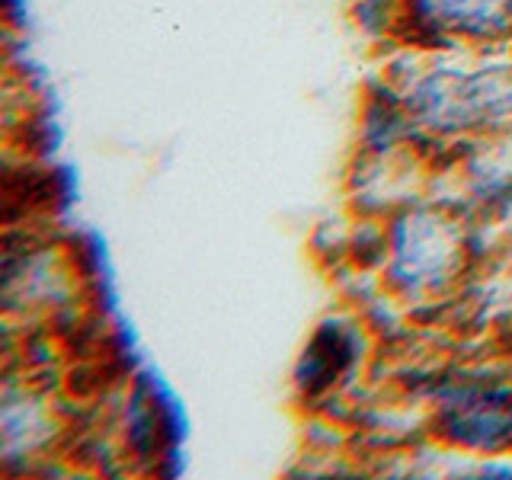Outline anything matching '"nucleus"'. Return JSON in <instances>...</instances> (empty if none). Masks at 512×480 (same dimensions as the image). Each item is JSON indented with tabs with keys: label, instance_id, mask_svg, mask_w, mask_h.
Returning <instances> with one entry per match:
<instances>
[{
	"label": "nucleus",
	"instance_id": "1",
	"mask_svg": "<svg viewBox=\"0 0 512 480\" xmlns=\"http://www.w3.org/2000/svg\"><path fill=\"white\" fill-rule=\"evenodd\" d=\"M468 48H420L394 61L397 90L423 138H480L512 128V61L461 58Z\"/></svg>",
	"mask_w": 512,
	"mask_h": 480
},
{
	"label": "nucleus",
	"instance_id": "2",
	"mask_svg": "<svg viewBox=\"0 0 512 480\" xmlns=\"http://www.w3.org/2000/svg\"><path fill=\"white\" fill-rule=\"evenodd\" d=\"M471 260L464 221L445 208L400 205L384 224V282L400 301H436L461 282Z\"/></svg>",
	"mask_w": 512,
	"mask_h": 480
},
{
	"label": "nucleus",
	"instance_id": "3",
	"mask_svg": "<svg viewBox=\"0 0 512 480\" xmlns=\"http://www.w3.org/2000/svg\"><path fill=\"white\" fill-rule=\"evenodd\" d=\"M432 432L471 455H512V375L461 372L432 404Z\"/></svg>",
	"mask_w": 512,
	"mask_h": 480
},
{
	"label": "nucleus",
	"instance_id": "4",
	"mask_svg": "<svg viewBox=\"0 0 512 480\" xmlns=\"http://www.w3.org/2000/svg\"><path fill=\"white\" fill-rule=\"evenodd\" d=\"M397 39L468 52L512 45V0H404Z\"/></svg>",
	"mask_w": 512,
	"mask_h": 480
},
{
	"label": "nucleus",
	"instance_id": "5",
	"mask_svg": "<svg viewBox=\"0 0 512 480\" xmlns=\"http://www.w3.org/2000/svg\"><path fill=\"white\" fill-rule=\"evenodd\" d=\"M368 349L365 327L352 317L320 320L295 362V394L304 404H324L359 368Z\"/></svg>",
	"mask_w": 512,
	"mask_h": 480
},
{
	"label": "nucleus",
	"instance_id": "6",
	"mask_svg": "<svg viewBox=\"0 0 512 480\" xmlns=\"http://www.w3.org/2000/svg\"><path fill=\"white\" fill-rule=\"evenodd\" d=\"M468 144L471 148L461 160L468 199L484 212L506 208L512 202V128L480 135Z\"/></svg>",
	"mask_w": 512,
	"mask_h": 480
},
{
	"label": "nucleus",
	"instance_id": "7",
	"mask_svg": "<svg viewBox=\"0 0 512 480\" xmlns=\"http://www.w3.org/2000/svg\"><path fill=\"white\" fill-rule=\"evenodd\" d=\"M164 429V416H160V404L151 397L132 394V410H128V426H125V442H132L138 455H151L157 448V432ZM157 455V452H154Z\"/></svg>",
	"mask_w": 512,
	"mask_h": 480
},
{
	"label": "nucleus",
	"instance_id": "8",
	"mask_svg": "<svg viewBox=\"0 0 512 480\" xmlns=\"http://www.w3.org/2000/svg\"><path fill=\"white\" fill-rule=\"evenodd\" d=\"M352 13H356V23L365 36L397 39L400 16H404V0H356Z\"/></svg>",
	"mask_w": 512,
	"mask_h": 480
}]
</instances>
